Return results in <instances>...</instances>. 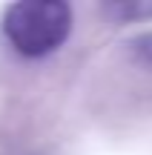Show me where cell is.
I'll use <instances>...</instances> for the list:
<instances>
[{
  "label": "cell",
  "instance_id": "6da1fadb",
  "mask_svg": "<svg viewBox=\"0 0 152 155\" xmlns=\"http://www.w3.org/2000/svg\"><path fill=\"white\" fill-rule=\"evenodd\" d=\"M72 9L63 0H20L3 12V38L23 58H46L66 43Z\"/></svg>",
  "mask_w": 152,
  "mask_h": 155
},
{
  "label": "cell",
  "instance_id": "3957f363",
  "mask_svg": "<svg viewBox=\"0 0 152 155\" xmlns=\"http://www.w3.org/2000/svg\"><path fill=\"white\" fill-rule=\"evenodd\" d=\"M129 52H132V58H135L141 66L152 69V32H144V35H138V38H132L129 40Z\"/></svg>",
  "mask_w": 152,
  "mask_h": 155
},
{
  "label": "cell",
  "instance_id": "7a4b0ae2",
  "mask_svg": "<svg viewBox=\"0 0 152 155\" xmlns=\"http://www.w3.org/2000/svg\"><path fill=\"white\" fill-rule=\"evenodd\" d=\"M106 15H112L115 20H141V17H152V0H118V3L103 6Z\"/></svg>",
  "mask_w": 152,
  "mask_h": 155
}]
</instances>
